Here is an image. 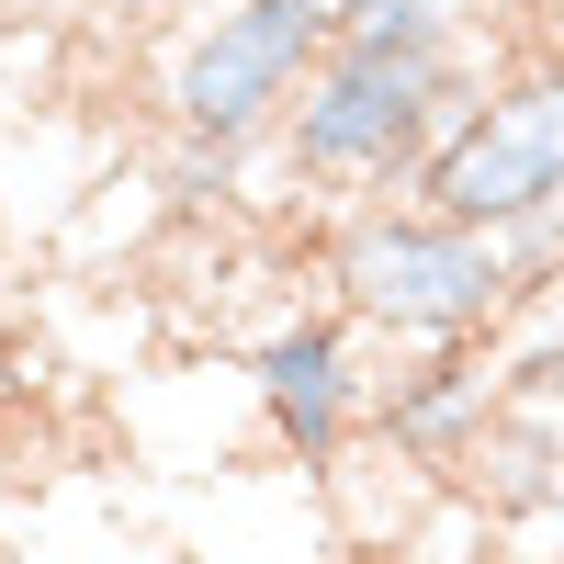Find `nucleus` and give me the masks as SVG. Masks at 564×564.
<instances>
[{"label": "nucleus", "instance_id": "f257e3e1", "mask_svg": "<svg viewBox=\"0 0 564 564\" xmlns=\"http://www.w3.org/2000/svg\"><path fill=\"white\" fill-rule=\"evenodd\" d=\"M475 102H486V68L463 34H430V45L339 34L316 57V79L294 90L271 148L294 159V181H316L339 204H417L430 159L475 124Z\"/></svg>", "mask_w": 564, "mask_h": 564}, {"label": "nucleus", "instance_id": "1a4fd4ad", "mask_svg": "<svg viewBox=\"0 0 564 564\" xmlns=\"http://www.w3.org/2000/svg\"><path fill=\"white\" fill-rule=\"evenodd\" d=\"M497 249H508V282H520V305L564 294V204H553V215H520V226H497Z\"/></svg>", "mask_w": 564, "mask_h": 564}, {"label": "nucleus", "instance_id": "20e7f679", "mask_svg": "<svg viewBox=\"0 0 564 564\" xmlns=\"http://www.w3.org/2000/svg\"><path fill=\"white\" fill-rule=\"evenodd\" d=\"M417 204L452 215V226H486V238L520 226V215H553L564 204V68L497 79L486 102H475V124L430 159Z\"/></svg>", "mask_w": 564, "mask_h": 564}, {"label": "nucleus", "instance_id": "9d476101", "mask_svg": "<svg viewBox=\"0 0 564 564\" xmlns=\"http://www.w3.org/2000/svg\"><path fill=\"white\" fill-rule=\"evenodd\" d=\"M339 34H406V45H430V34H463V0H339Z\"/></svg>", "mask_w": 564, "mask_h": 564}, {"label": "nucleus", "instance_id": "39448f33", "mask_svg": "<svg viewBox=\"0 0 564 564\" xmlns=\"http://www.w3.org/2000/svg\"><path fill=\"white\" fill-rule=\"evenodd\" d=\"M249 384H260V417H271V441L294 452V463H339L350 430L372 417L350 316H282L271 339L249 350Z\"/></svg>", "mask_w": 564, "mask_h": 564}, {"label": "nucleus", "instance_id": "7ed1b4c3", "mask_svg": "<svg viewBox=\"0 0 564 564\" xmlns=\"http://www.w3.org/2000/svg\"><path fill=\"white\" fill-rule=\"evenodd\" d=\"M327 45H339V0H215L170 57V135L271 148Z\"/></svg>", "mask_w": 564, "mask_h": 564}, {"label": "nucleus", "instance_id": "423d86ee", "mask_svg": "<svg viewBox=\"0 0 564 564\" xmlns=\"http://www.w3.org/2000/svg\"><path fill=\"white\" fill-rule=\"evenodd\" d=\"M497 406H508V372L486 361V339H452V350H417L395 384L372 395V430H384V452H406V463H463Z\"/></svg>", "mask_w": 564, "mask_h": 564}, {"label": "nucleus", "instance_id": "f03ea898", "mask_svg": "<svg viewBox=\"0 0 564 564\" xmlns=\"http://www.w3.org/2000/svg\"><path fill=\"white\" fill-rule=\"evenodd\" d=\"M327 294L350 327L395 350H452V339H497L520 316V282L508 249L486 226H452L430 204H350L339 238H327Z\"/></svg>", "mask_w": 564, "mask_h": 564}, {"label": "nucleus", "instance_id": "0eeeda50", "mask_svg": "<svg viewBox=\"0 0 564 564\" xmlns=\"http://www.w3.org/2000/svg\"><path fill=\"white\" fill-rule=\"evenodd\" d=\"M463 475H475L486 520H553L564 508V417L553 406H497L486 441L463 452Z\"/></svg>", "mask_w": 564, "mask_h": 564}, {"label": "nucleus", "instance_id": "6e6552de", "mask_svg": "<svg viewBox=\"0 0 564 564\" xmlns=\"http://www.w3.org/2000/svg\"><path fill=\"white\" fill-rule=\"evenodd\" d=\"M170 204L181 215H204V204H238V181H249V148H215V135H170Z\"/></svg>", "mask_w": 564, "mask_h": 564}, {"label": "nucleus", "instance_id": "9b49d317", "mask_svg": "<svg viewBox=\"0 0 564 564\" xmlns=\"http://www.w3.org/2000/svg\"><path fill=\"white\" fill-rule=\"evenodd\" d=\"M497 372H508V406H553V395H564V316L542 327V339H520Z\"/></svg>", "mask_w": 564, "mask_h": 564}]
</instances>
